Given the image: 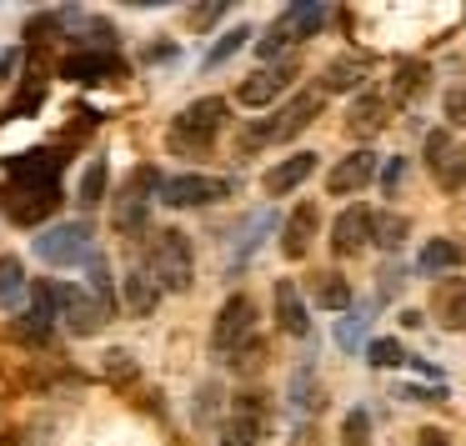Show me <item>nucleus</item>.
Listing matches in <instances>:
<instances>
[{
	"instance_id": "ddd939ff",
	"label": "nucleus",
	"mask_w": 466,
	"mask_h": 446,
	"mask_svg": "<svg viewBox=\"0 0 466 446\" xmlns=\"http://www.w3.org/2000/svg\"><path fill=\"white\" fill-rule=\"evenodd\" d=\"M316 226H321V206H316V201H301V206L291 211V221L281 226V251H286V261H301V256L311 251Z\"/></svg>"
},
{
	"instance_id": "bb28decb",
	"label": "nucleus",
	"mask_w": 466,
	"mask_h": 446,
	"mask_svg": "<svg viewBox=\"0 0 466 446\" xmlns=\"http://www.w3.org/2000/svg\"><path fill=\"white\" fill-rule=\"evenodd\" d=\"M76 201L86 206V211H96V206L106 201V161H91L81 176V186H76Z\"/></svg>"
},
{
	"instance_id": "7c9ffc66",
	"label": "nucleus",
	"mask_w": 466,
	"mask_h": 446,
	"mask_svg": "<svg viewBox=\"0 0 466 446\" xmlns=\"http://www.w3.org/2000/svg\"><path fill=\"white\" fill-rule=\"evenodd\" d=\"M341 446H371V416L356 406V411H346L341 421Z\"/></svg>"
},
{
	"instance_id": "cd10ccee",
	"label": "nucleus",
	"mask_w": 466,
	"mask_h": 446,
	"mask_svg": "<svg viewBox=\"0 0 466 446\" xmlns=\"http://www.w3.org/2000/svg\"><path fill=\"white\" fill-rule=\"evenodd\" d=\"M246 41H251V25H236V31H226L221 41H216L211 51H206V71H216V66H226V61H231V56L246 46Z\"/></svg>"
},
{
	"instance_id": "0eeeda50",
	"label": "nucleus",
	"mask_w": 466,
	"mask_h": 446,
	"mask_svg": "<svg viewBox=\"0 0 466 446\" xmlns=\"http://www.w3.org/2000/svg\"><path fill=\"white\" fill-rule=\"evenodd\" d=\"M251 326H256L251 296H231V301L221 306V316H216V331H211L216 356H236V351H241V346L251 341Z\"/></svg>"
},
{
	"instance_id": "ea45409f",
	"label": "nucleus",
	"mask_w": 466,
	"mask_h": 446,
	"mask_svg": "<svg viewBox=\"0 0 466 446\" xmlns=\"http://www.w3.org/2000/svg\"><path fill=\"white\" fill-rule=\"evenodd\" d=\"M421 446H451V436L446 431H436V426H421V436H416Z\"/></svg>"
},
{
	"instance_id": "4be33fe9",
	"label": "nucleus",
	"mask_w": 466,
	"mask_h": 446,
	"mask_svg": "<svg viewBox=\"0 0 466 446\" xmlns=\"http://www.w3.org/2000/svg\"><path fill=\"white\" fill-rule=\"evenodd\" d=\"M361 81H366V61H356V56H341L321 71V91H356Z\"/></svg>"
},
{
	"instance_id": "423d86ee",
	"label": "nucleus",
	"mask_w": 466,
	"mask_h": 446,
	"mask_svg": "<svg viewBox=\"0 0 466 446\" xmlns=\"http://www.w3.org/2000/svg\"><path fill=\"white\" fill-rule=\"evenodd\" d=\"M151 191H161V181H156L151 166H141V171H136L121 191H116V216H111L116 231H126V236L141 231V226H146V206H151L146 196H151Z\"/></svg>"
},
{
	"instance_id": "1a4fd4ad",
	"label": "nucleus",
	"mask_w": 466,
	"mask_h": 446,
	"mask_svg": "<svg viewBox=\"0 0 466 446\" xmlns=\"http://www.w3.org/2000/svg\"><path fill=\"white\" fill-rule=\"evenodd\" d=\"M56 206H61V191H56V186H46V181H15L11 191H5V211H11L15 226L46 221Z\"/></svg>"
},
{
	"instance_id": "f8f14e48",
	"label": "nucleus",
	"mask_w": 466,
	"mask_h": 446,
	"mask_svg": "<svg viewBox=\"0 0 466 446\" xmlns=\"http://www.w3.org/2000/svg\"><path fill=\"white\" fill-rule=\"evenodd\" d=\"M291 76H296V61H281V66H261V71H251L246 76L241 86H236V101L241 106H271L276 96L286 91V86H291Z\"/></svg>"
},
{
	"instance_id": "473e14b6",
	"label": "nucleus",
	"mask_w": 466,
	"mask_h": 446,
	"mask_svg": "<svg viewBox=\"0 0 466 446\" xmlns=\"http://www.w3.org/2000/svg\"><path fill=\"white\" fill-rule=\"evenodd\" d=\"M266 231H271V216H256V221H251V226H246V236H241V246H236V256H231V261H236V266H241V261H246V256H251V251H256V241H261V236H266Z\"/></svg>"
},
{
	"instance_id": "412c9836",
	"label": "nucleus",
	"mask_w": 466,
	"mask_h": 446,
	"mask_svg": "<svg viewBox=\"0 0 466 446\" xmlns=\"http://www.w3.org/2000/svg\"><path fill=\"white\" fill-rule=\"evenodd\" d=\"M311 301L326 306V311H346V306H351V286H346V276H336V271L311 276Z\"/></svg>"
},
{
	"instance_id": "9b49d317",
	"label": "nucleus",
	"mask_w": 466,
	"mask_h": 446,
	"mask_svg": "<svg viewBox=\"0 0 466 446\" xmlns=\"http://www.w3.org/2000/svg\"><path fill=\"white\" fill-rule=\"evenodd\" d=\"M266 436V401L261 396H236L231 421L221 431V446H256Z\"/></svg>"
},
{
	"instance_id": "2f4dec72",
	"label": "nucleus",
	"mask_w": 466,
	"mask_h": 446,
	"mask_svg": "<svg viewBox=\"0 0 466 446\" xmlns=\"http://www.w3.org/2000/svg\"><path fill=\"white\" fill-rule=\"evenodd\" d=\"M366 361H371V366H381V371H391V366H401V361H406V351H401V341L381 336V341H371V346H366Z\"/></svg>"
},
{
	"instance_id": "f257e3e1",
	"label": "nucleus",
	"mask_w": 466,
	"mask_h": 446,
	"mask_svg": "<svg viewBox=\"0 0 466 446\" xmlns=\"http://www.w3.org/2000/svg\"><path fill=\"white\" fill-rule=\"evenodd\" d=\"M221 121H226V101L206 96V101L186 106V111L171 121V136H166V146H171L176 156H201V151H211V141H216V131H221Z\"/></svg>"
},
{
	"instance_id": "6ab92c4d",
	"label": "nucleus",
	"mask_w": 466,
	"mask_h": 446,
	"mask_svg": "<svg viewBox=\"0 0 466 446\" xmlns=\"http://www.w3.org/2000/svg\"><path fill=\"white\" fill-rule=\"evenodd\" d=\"M316 171V156L311 151H296L291 161H281V166H271V171H266V196H286V191H296V186L306 181V176Z\"/></svg>"
},
{
	"instance_id": "9d476101",
	"label": "nucleus",
	"mask_w": 466,
	"mask_h": 446,
	"mask_svg": "<svg viewBox=\"0 0 466 446\" xmlns=\"http://www.w3.org/2000/svg\"><path fill=\"white\" fill-rule=\"evenodd\" d=\"M426 161H431V176L441 191H461L466 186V146H451L446 131L426 136Z\"/></svg>"
},
{
	"instance_id": "c85d7f7f",
	"label": "nucleus",
	"mask_w": 466,
	"mask_h": 446,
	"mask_svg": "<svg viewBox=\"0 0 466 446\" xmlns=\"http://www.w3.org/2000/svg\"><path fill=\"white\" fill-rule=\"evenodd\" d=\"M406 231H411L406 216H376V221H371V241L386 246V251H396V246L406 241Z\"/></svg>"
},
{
	"instance_id": "c756f323",
	"label": "nucleus",
	"mask_w": 466,
	"mask_h": 446,
	"mask_svg": "<svg viewBox=\"0 0 466 446\" xmlns=\"http://www.w3.org/2000/svg\"><path fill=\"white\" fill-rule=\"evenodd\" d=\"M391 91H396V101H416V96L426 91V66H421V61H406L401 71H396V86H391Z\"/></svg>"
},
{
	"instance_id": "2eb2a0df",
	"label": "nucleus",
	"mask_w": 466,
	"mask_h": 446,
	"mask_svg": "<svg viewBox=\"0 0 466 446\" xmlns=\"http://www.w3.org/2000/svg\"><path fill=\"white\" fill-rule=\"evenodd\" d=\"M371 176H376V156L371 151H351L346 161L331 166L326 191H331V196H351V191H361V186H371Z\"/></svg>"
},
{
	"instance_id": "6e6552de",
	"label": "nucleus",
	"mask_w": 466,
	"mask_h": 446,
	"mask_svg": "<svg viewBox=\"0 0 466 446\" xmlns=\"http://www.w3.org/2000/svg\"><path fill=\"white\" fill-rule=\"evenodd\" d=\"M56 306H61L66 331H76V336H96L106 321H111V311H116V306L96 301L91 291H71V286H61V291H56Z\"/></svg>"
},
{
	"instance_id": "58836bf2",
	"label": "nucleus",
	"mask_w": 466,
	"mask_h": 446,
	"mask_svg": "<svg viewBox=\"0 0 466 446\" xmlns=\"http://www.w3.org/2000/svg\"><path fill=\"white\" fill-rule=\"evenodd\" d=\"M221 11H226V5H201V11H191V25H196V31H206V25L221 21Z\"/></svg>"
},
{
	"instance_id": "7ed1b4c3",
	"label": "nucleus",
	"mask_w": 466,
	"mask_h": 446,
	"mask_svg": "<svg viewBox=\"0 0 466 446\" xmlns=\"http://www.w3.org/2000/svg\"><path fill=\"white\" fill-rule=\"evenodd\" d=\"M35 256H41L46 266L91 261V226H86V221H61V226H51L46 236H35Z\"/></svg>"
},
{
	"instance_id": "72a5a7b5",
	"label": "nucleus",
	"mask_w": 466,
	"mask_h": 446,
	"mask_svg": "<svg viewBox=\"0 0 466 446\" xmlns=\"http://www.w3.org/2000/svg\"><path fill=\"white\" fill-rule=\"evenodd\" d=\"M361 336H366V311H351V316H346L341 326H336V341H341L346 351H351V346L361 341Z\"/></svg>"
},
{
	"instance_id": "f704fd0d",
	"label": "nucleus",
	"mask_w": 466,
	"mask_h": 446,
	"mask_svg": "<svg viewBox=\"0 0 466 446\" xmlns=\"http://www.w3.org/2000/svg\"><path fill=\"white\" fill-rule=\"evenodd\" d=\"M106 376H111V381H131V376H136L131 351H111V356H106Z\"/></svg>"
},
{
	"instance_id": "e433bc0d",
	"label": "nucleus",
	"mask_w": 466,
	"mask_h": 446,
	"mask_svg": "<svg viewBox=\"0 0 466 446\" xmlns=\"http://www.w3.org/2000/svg\"><path fill=\"white\" fill-rule=\"evenodd\" d=\"M446 121L466 126V86H451V91H446Z\"/></svg>"
},
{
	"instance_id": "b1692460",
	"label": "nucleus",
	"mask_w": 466,
	"mask_h": 446,
	"mask_svg": "<svg viewBox=\"0 0 466 446\" xmlns=\"http://www.w3.org/2000/svg\"><path fill=\"white\" fill-rule=\"evenodd\" d=\"M156 301H161V291H156V281L146 271H131L126 276V306H131L136 316H151Z\"/></svg>"
},
{
	"instance_id": "f03ea898",
	"label": "nucleus",
	"mask_w": 466,
	"mask_h": 446,
	"mask_svg": "<svg viewBox=\"0 0 466 446\" xmlns=\"http://www.w3.org/2000/svg\"><path fill=\"white\" fill-rule=\"evenodd\" d=\"M151 281H156V291H191V241L181 231H156Z\"/></svg>"
},
{
	"instance_id": "dca6fc26",
	"label": "nucleus",
	"mask_w": 466,
	"mask_h": 446,
	"mask_svg": "<svg viewBox=\"0 0 466 446\" xmlns=\"http://www.w3.org/2000/svg\"><path fill=\"white\" fill-rule=\"evenodd\" d=\"M66 81H81V86H101L111 81V76H121V61H116L111 51H76L71 61L61 66Z\"/></svg>"
},
{
	"instance_id": "39448f33",
	"label": "nucleus",
	"mask_w": 466,
	"mask_h": 446,
	"mask_svg": "<svg viewBox=\"0 0 466 446\" xmlns=\"http://www.w3.org/2000/svg\"><path fill=\"white\" fill-rule=\"evenodd\" d=\"M231 196V181L226 176H171L161 181V201L176 206V211H191V206H211Z\"/></svg>"
},
{
	"instance_id": "a878e982",
	"label": "nucleus",
	"mask_w": 466,
	"mask_h": 446,
	"mask_svg": "<svg viewBox=\"0 0 466 446\" xmlns=\"http://www.w3.org/2000/svg\"><path fill=\"white\" fill-rule=\"evenodd\" d=\"M321 401H326V396H321V386H316V371H311V366H301V371L291 376V406L311 416V411H321Z\"/></svg>"
},
{
	"instance_id": "a211bd4d",
	"label": "nucleus",
	"mask_w": 466,
	"mask_h": 446,
	"mask_svg": "<svg viewBox=\"0 0 466 446\" xmlns=\"http://www.w3.org/2000/svg\"><path fill=\"white\" fill-rule=\"evenodd\" d=\"M271 301H276V326H281L286 336L311 331V316H306V301H301V291H296V281H276Z\"/></svg>"
},
{
	"instance_id": "c9c22d12",
	"label": "nucleus",
	"mask_w": 466,
	"mask_h": 446,
	"mask_svg": "<svg viewBox=\"0 0 466 446\" xmlns=\"http://www.w3.org/2000/svg\"><path fill=\"white\" fill-rule=\"evenodd\" d=\"M261 361H266V346L261 341H246L241 351H236L231 366H241V371H261Z\"/></svg>"
},
{
	"instance_id": "4c0bfd02",
	"label": "nucleus",
	"mask_w": 466,
	"mask_h": 446,
	"mask_svg": "<svg viewBox=\"0 0 466 446\" xmlns=\"http://www.w3.org/2000/svg\"><path fill=\"white\" fill-rule=\"evenodd\" d=\"M401 176H406V161L396 156V161H386V171H381V186H386V196H396V186H401Z\"/></svg>"
},
{
	"instance_id": "5701e85b",
	"label": "nucleus",
	"mask_w": 466,
	"mask_h": 446,
	"mask_svg": "<svg viewBox=\"0 0 466 446\" xmlns=\"http://www.w3.org/2000/svg\"><path fill=\"white\" fill-rule=\"evenodd\" d=\"M386 126V106L376 101V96H361V101L351 106V116H346V131L351 136H376Z\"/></svg>"
},
{
	"instance_id": "f3484780",
	"label": "nucleus",
	"mask_w": 466,
	"mask_h": 446,
	"mask_svg": "<svg viewBox=\"0 0 466 446\" xmlns=\"http://www.w3.org/2000/svg\"><path fill=\"white\" fill-rule=\"evenodd\" d=\"M431 311H436V321H441L446 331H466V281H456V276L436 281Z\"/></svg>"
},
{
	"instance_id": "20e7f679",
	"label": "nucleus",
	"mask_w": 466,
	"mask_h": 446,
	"mask_svg": "<svg viewBox=\"0 0 466 446\" xmlns=\"http://www.w3.org/2000/svg\"><path fill=\"white\" fill-rule=\"evenodd\" d=\"M321 116V91H301L286 111H276V121L256 126V131H246V146H261V141H291V136H301L306 126Z\"/></svg>"
},
{
	"instance_id": "4468645a",
	"label": "nucleus",
	"mask_w": 466,
	"mask_h": 446,
	"mask_svg": "<svg viewBox=\"0 0 466 446\" xmlns=\"http://www.w3.org/2000/svg\"><path fill=\"white\" fill-rule=\"evenodd\" d=\"M371 221H376V216L366 211V206L341 211V216H336V226H331V251L336 256H356L366 241H371Z\"/></svg>"
},
{
	"instance_id": "393cba45",
	"label": "nucleus",
	"mask_w": 466,
	"mask_h": 446,
	"mask_svg": "<svg viewBox=\"0 0 466 446\" xmlns=\"http://www.w3.org/2000/svg\"><path fill=\"white\" fill-rule=\"evenodd\" d=\"M21 296H25L21 256H0V306H21Z\"/></svg>"
},
{
	"instance_id": "aec40b11",
	"label": "nucleus",
	"mask_w": 466,
	"mask_h": 446,
	"mask_svg": "<svg viewBox=\"0 0 466 446\" xmlns=\"http://www.w3.org/2000/svg\"><path fill=\"white\" fill-rule=\"evenodd\" d=\"M461 261H466V246L446 241V236H436V241H426V246H421V256H416V266H421L426 276H436V271H451V266H461Z\"/></svg>"
}]
</instances>
